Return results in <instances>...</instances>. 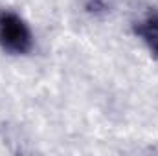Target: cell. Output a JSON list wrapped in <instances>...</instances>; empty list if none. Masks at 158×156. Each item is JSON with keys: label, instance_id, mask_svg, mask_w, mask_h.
<instances>
[{"label": "cell", "instance_id": "obj_1", "mask_svg": "<svg viewBox=\"0 0 158 156\" xmlns=\"http://www.w3.org/2000/svg\"><path fill=\"white\" fill-rule=\"evenodd\" d=\"M0 48L11 55H28L33 50V33L26 20L6 7H0Z\"/></svg>", "mask_w": 158, "mask_h": 156}, {"label": "cell", "instance_id": "obj_2", "mask_svg": "<svg viewBox=\"0 0 158 156\" xmlns=\"http://www.w3.org/2000/svg\"><path fill=\"white\" fill-rule=\"evenodd\" d=\"M134 33L158 57V11H151L143 15L134 24Z\"/></svg>", "mask_w": 158, "mask_h": 156}]
</instances>
